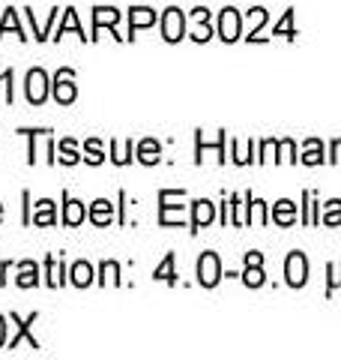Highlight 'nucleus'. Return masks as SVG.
I'll list each match as a JSON object with an SVG mask.
<instances>
[{
    "instance_id": "nucleus-9",
    "label": "nucleus",
    "mask_w": 341,
    "mask_h": 360,
    "mask_svg": "<svg viewBox=\"0 0 341 360\" xmlns=\"http://www.w3.org/2000/svg\"><path fill=\"white\" fill-rule=\"evenodd\" d=\"M156 25V13L150 6H132V13H129V33L135 39V30H141V27H153Z\"/></svg>"
},
{
    "instance_id": "nucleus-27",
    "label": "nucleus",
    "mask_w": 341,
    "mask_h": 360,
    "mask_svg": "<svg viewBox=\"0 0 341 360\" xmlns=\"http://www.w3.org/2000/svg\"><path fill=\"white\" fill-rule=\"evenodd\" d=\"M84 160H87L90 165H102V162H105V153H102L99 139H90V141L84 144Z\"/></svg>"
},
{
    "instance_id": "nucleus-30",
    "label": "nucleus",
    "mask_w": 341,
    "mask_h": 360,
    "mask_svg": "<svg viewBox=\"0 0 341 360\" xmlns=\"http://www.w3.org/2000/svg\"><path fill=\"white\" fill-rule=\"evenodd\" d=\"M248 21H252V33H248V39H255V33L267 25V9L264 6H255L252 13H248Z\"/></svg>"
},
{
    "instance_id": "nucleus-34",
    "label": "nucleus",
    "mask_w": 341,
    "mask_h": 360,
    "mask_svg": "<svg viewBox=\"0 0 341 360\" xmlns=\"http://www.w3.org/2000/svg\"><path fill=\"white\" fill-rule=\"evenodd\" d=\"M329 274H333V279H329V285H326V295L341 285V264H329Z\"/></svg>"
},
{
    "instance_id": "nucleus-17",
    "label": "nucleus",
    "mask_w": 341,
    "mask_h": 360,
    "mask_svg": "<svg viewBox=\"0 0 341 360\" xmlns=\"http://www.w3.org/2000/svg\"><path fill=\"white\" fill-rule=\"evenodd\" d=\"M302 162L305 165H321L323 162V141L321 139H309L302 144Z\"/></svg>"
},
{
    "instance_id": "nucleus-29",
    "label": "nucleus",
    "mask_w": 341,
    "mask_h": 360,
    "mask_svg": "<svg viewBox=\"0 0 341 360\" xmlns=\"http://www.w3.org/2000/svg\"><path fill=\"white\" fill-rule=\"evenodd\" d=\"M323 225H341V201L338 198H333L329 205L323 207V219H321Z\"/></svg>"
},
{
    "instance_id": "nucleus-39",
    "label": "nucleus",
    "mask_w": 341,
    "mask_h": 360,
    "mask_svg": "<svg viewBox=\"0 0 341 360\" xmlns=\"http://www.w3.org/2000/svg\"><path fill=\"white\" fill-rule=\"evenodd\" d=\"M0 219H4V205H0Z\"/></svg>"
},
{
    "instance_id": "nucleus-2",
    "label": "nucleus",
    "mask_w": 341,
    "mask_h": 360,
    "mask_svg": "<svg viewBox=\"0 0 341 360\" xmlns=\"http://www.w3.org/2000/svg\"><path fill=\"white\" fill-rule=\"evenodd\" d=\"M162 37H165V42H180L186 37V15H183V9H177V6L165 9V15H162Z\"/></svg>"
},
{
    "instance_id": "nucleus-10",
    "label": "nucleus",
    "mask_w": 341,
    "mask_h": 360,
    "mask_svg": "<svg viewBox=\"0 0 341 360\" xmlns=\"http://www.w3.org/2000/svg\"><path fill=\"white\" fill-rule=\"evenodd\" d=\"M30 222H33V225H39V229H45V225H54V222H57L54 201H51V198L36 201V207H33V213H30Z\"/></svg>"
},
{
    "instance_id": "nucleus-37",
    "label": "nucleus",
    "mask_w": 341,
    "mask_h": 360,
    "mask_svg": "<svg viewBox=\"0 0 341 360\" xmlns=\"http://www.w3.org/2000/svg\"><path fill=\"white\" fill-rule=\"evenodd\" d=\"M6 345V319L4 315H0V348Z\"/></svg>"
},
{
    "instance_id": "nucleus-28",
    "label": "nucleus",
    "mask_w": 341,
    "mask_h": 360,
    "mask_svg": "<svg viewBox=\"0 0 341 360\" xmlns=\"http://www.w3.org/2000/svg\"><path fill=\"white\" fill-rule=\"evenodd\" d=\"M243 283L248 288H260L267 283L264 279V264H252V267H246V274H243Z\"/></svg>"
},
{
    "instance_id": "nucleus-25",
    "label": "nucleus",
    "mask_w": 341,
    "mask_h": 360,
    "mask_svg": "<svg viewBox=\"0 0 341 360\" xmlns=\"http://www.w3.org/2000/svg\"><path fill=\"white\" fill-rule=\"evenodd\" d=\"M6 30H15V37H18V39H27V37H25V30H21V25H18L15 9H6V13H4V21H0V37H4Z\"/></svg>"
},
{
    "instance_id": "nucleus-19",
    "label": "nucleus",
    "mask_w": 341,
    "mask_h": 360,
    "mask_svg": "<svg viewBox=\"0 0 341 360\" xmlns=\"http://www.w3.org/2000/svg\"><path fill=\"white\" fill-rule=\"evenodd\" d=\"M159 153H162V148H159V141L156 139H144L138 144V160L144 165H156L159 162Z\"/></svg>"
},
{
    "instance_id": "nucleus-35",
    "label": "nucleus",
    "mask_w": 341,
    "mask_h": 360,
    "mask_svg": "<svg viewBox=\"0 0 341 360\" xmlns=\"http://www.w3.org/2000/svg\"><path fill=\"white\" fill-rule=\"evenodd\" d=\"M252 264H264V255L260 252H246V267H252Z\"/></svg>"
},
{
    "instance_id": "nucleus-23",
    "label": "nucleus",
    "mask_w": 341,
    "mask_h": 360,
    "mask_svg": "<svg viewBox=\"0 0 341 360\" xmlns=\"http://www.w3.org/2000/svg\"><path fill=\"white\" fill-rule=\"evenodd\" d=\"M45 270H48V285H51V288L63 285V262H60V258L48 255V262H45Z\"/></svg>"
},
{
    "instance_id": "nucleus-1",
    "label": "nucleus",
    "mask_w": 341,
    "mask_h": 360,
    "mask_svg": "<svg viewBox=\"0 0 341 360\" xmlns=\"http://www.w3.org/2000/svg\"><path fill=\"white\" fill-rule=\"evenodd\" d=\"M284 279H288L290 288H302L309 283V262H305L302 252H290L288 262H284Z\"/></svg>"
},
{
    "instance_id": "nucleus-14",
    "label": "nucleus",
    "mask_w": 341,
    "mask_h": 360,
    "mask_svg": "<svg viewBox=\"0 0 341 360\" xmlns=\"http://www.w3.org/2000/svg\"><path fill=\"white\" fill-rule=\"evenodd\" d=\"M18 288H33V285H39V267L36 262H21L18 264Z\"/></svg>"
},
{
    "instance_id": "nucleus-7",
    "label": "nucleus",
    "mask_w": 341,
    "mask_h": 360,
    "mask_svg": "<svg viewBox=\"0 0 341 360\" xmlns=\"http://www.w3.org/2000/svg\"><path fill=\"white\" fill-rule=\"evenodd\" d=\"M192 207H195V217H192V231L207 229V225L215 219V205H213V201H207V198H198Z\"/></svg>"
},
{
    "instance_id": "nucleus-15",
    "label": "nucleus",
    "mask_w": 341,
    "mask_h": 360,
    "mask_svg": "<svg viewBox=\"0 0 341 360\" xmlns=\"http://www.w3.org/2000/svg\"><path fill=\"white\" fill-rule=\"evenodd\" d=\"M114 219V205L108 198H99L93 201V207H90V222L93 225H108Z\"/></svg>"
},
{
    "instance_id": "nucleus-13",
    "label": "nucleus",
    "mask_w": 341,
    "mask_h": 360,
    "mask_svg": "<svg viewBox=\"0 0 341 360\" xmlns=\"http://www.w3.org/2000/svg\"><path fill=\"white\" fill-rule=\"evenodd\" d=\"M13 321L18 324V330H15V336H13V340H9V348H15L21 340H27V342H30V348H39V342H36V340H33V336H30V324L36 321V312H33L27 321H21L18 315H13Z\"/></svg>"
},
{
    "instance_id": "nucleus-6",
    "label": "nucleus",
    "mask_w": 341,
    "mask_h": 360,
    "mask_svg": "<svg viewBox=\"0 0 341 360\" xmlns=\"http://www.w3.org/2000/svg\"><path fill=\"white\" fill-rule=\"evenodd\" d=\"M27 99L33 105H42L48 99V75H45V70L27 72Z\"/></svg>"
},
{
    "instance_id": "nucleus-32",
    "label": "nucleus",
    "mask_w": 341,
    "mask_h": 360,
    "mask_svg": "<svg viewBox=\"0 0 341 360\" xmlns=\"http://www.w3.org/2000/svg\"><path fill=\"white\" fill-rule=\"evenodd\" d=\"M279 33H284V37H293V9H288L281 18V25H276V37Z\"/></svg>"
},
{
    "instance_id": "nucleus-12",
    "label": "nucleus",
    "mask_w": 341,
    "mask_h": 360,
    "mask_svg": "<svg viewBox=\"0 0 341 360\" xmlns=\"http://www.w3.org/2000/svg\"><path fill=\"white\" fill-rule=\"evenodd\" d=\"M272 222L281 225V229H288V225L297 222V205L288 198H281L279 205H272Z\"/></svg>"
},
{
    "instance_id": "nucleus-36",
    "label": "nucleus",
    "mask_w": 341,
    "mask_h": 360,
    "mask_svg": "<svg viewBox=\"0 0 341 360\" xmlns=\"http://www.w3.org/2000/svg\"><path fill=\"white\" fill-rule=\"evenodd\" d=\"M329 162H341V139L333 141V156H329Z\"/></svg>"
},
{
    "instance_id": "nucleus-33",
    "label": "nucleus",
    "mask_w": 341,
    "mask_h": 360,
    "mask_svg": "<svg viewBox=\"0 0 341 360\" xmlns=\"http://www.w3.org/2000/svg\"><path fill=\"white\" fill-rule=\"evenodd\" d=\"M279 148H281V153H284V156H281L284 162H297V160H300V156H297V148H293V141H290V139H284Z\"/></svg>"
},
{
    "instance_id": "nucleus-5",
    "label": "nucleus",
    "mask_w": 341,
    "mask_h": 360,
    "mask_svg": "<svg viewBox=\"0 0 341 360\" xmlns=\"http://www.w3.org/2000/svg\"><path fill=\"white\" fill-rule=\"evenodd\" d=\"M240 33H243V18H240V13H236L234 6L222 9V15H219V37H222L225 42H236V39H240Z\"/></svg>"
},
{
    "instance_id": "nucleus-21",
    "label": "nucleus",
    "mask_w": 341,
    "mask_h": 360,
    "mask_svg": "<svg viewBox=\"0 0 341 360\" xmlns=\"http://www.w3.org/2000/svg\"><path fill=\"white\" fill-rule=\"evenodd\" d=\"M267 205H264V201H260V198H252V195H248V222H252V225H267Z\"/></svg>"
},
{
    "instance_id": "nucleus-18",
    "label": "nucleus",
    "mask_w": 341,
    "mask_h": 360,
    "mask_svg": "<svg viewBox=\"0 0 341 360\" xmlns=\"http://www.w3.org/2000/svg\"><path fill=\"white\" fill-rule=\"evenodd\" d=\"M69 276H72V285L87 288L90 283H93V267H90L87 262H75L72 270H69Z\"/></svg>"
},
{
    "instance_id": "nucleus-31",
    "label": "nucleus",
    "mask_w": 341,
    "mask_h": 360,
    "mask_svg": "<svg viewBox=\"0 0 341 360\" xmlns=\"http://www.w3.org/2000/svg\"><path fill=\"white\" fill-rule=\"evenodd\" d=\"M102 283L120 285V264L117 262H105V264H102Z\"/></svg>"
},
{
    "instance_id": "nucleus-4",
    "label": "nucleus",
    "mask_w": 341,
    "mask_h": 360,
    "mask_svg": "<svg viewBox=\"0 0 341 360\" xmlns=\"http://www.w3.org/2000/svg\"><path fill=\"white\" fill-rule=\"evenodd\" d=\"M51 90H54V99L60 105H72L75 96H78V90H75V72L72 70H60V72H57V78H54Z\"/></svg>"
},
{
    "instance_id": "nucleus-11",
    "label": "nucleus",
    "mask_w": 341,
    "mask_h": 360,
    "mask_svg": "<svg viewBox=\"0 0 341 360\" xmlns=\"http://www.w3.org/2000/svg\"><path fill=\"white\" fill-rule=\"evenodd\" d=\"M117 21H120V13H117L114 6H96V9H93V37H90V39H99L96 33H99L102 27H114Z\"/></svg>"
},
{
    "instance_id": "nucleus-24",
    "label": "nucleus",
    "mask_w": 341,
    "mask_h": 360,
    "mask_svg": "<svg viewBox=\"0 0 341 360\" xmlns=\"http://www.w3.org/2000/svg\"><path fill=\"white\" fill-rule=\"evenodd\" d=\"M156 279H162V283H170V285H174L177 283V274H174V255H165V262L162 264H159L156 267V274H153Z\"/></svg>"
},
{
    "instance_id": "nucleus-26",
    "label": "nucleus",
    "mask_w": 341,
    "mask_h": 360,
    "mask_svg": "<svg viewBox=\"0 0 341 360\" xmlns=\"http://www.w3.org/2000/svg\"><path fill=\"white\" fill-rule=\"evenodd\" d=\"M135 150V144L132 141H123V144H117V141H111V156H114V162L117 165H126L129 160H132V153Z\"/></svg>"
},
{
    "instance_id": "nucleus-38",
    "label": "nucleus",
    "mask_w": 341,
    "mask_h": 360,
    "mask_svg": "<svg viewBox=\"0 0 341 360\" xmlns=\"http://www.w3.org/2000/svg\"><path fill=\"white\" fill-rule=\"evenodd\" d=\"M6 270H9V264L4 262V264H0V285H4V274H6Z\"/></svg>"
},
{
    "instance_id": "nucleus-16",
    "label": "nucleus",
    "mask_w": 341,
    "mask_h": 360,
    "mask_svg": "<svg viewBox=\"0 0 341 360\" xmlns=\"http://www.w3.org/2000/svg\"><path fill=\"white\" fill-rule=\"evenodd\" d=\"M84 219H87V207L81 205V201H75V198L66 201V205H63V222L75 229V225H81Z\"/></svg>"
},
{
    "instance_id": "nucleus-20",
    "label": "nucleus",
    "mask_w": 341,
    "mask_h": 360,
    "mask_svg": "<svg viewBox=\"0 0 341 360\" xmlns=\"http://www.w3.org/2000/svg\"><path fill=\"white\" fill-rule=\"evenodd\" d=\"M66 30H72L78 39H81V42H87V37H84L81 25H78V13H75V9H66V18H63L60 30H57V39H63V33H66Z\"/></svg>"
},
{
    "instance_id": "nucleus-3",
    "label": "nucleus",
    "mask_w": 341,
    "mask_h": 360,
    "mask_svg": "<svg viewBox=\"0 0 341 360\" xmlns=\"http://www.w3.org/2000/svg\"><path fill=\"white\" fill-rule=\"evenodd\" d=\"M219 279H222V262H219V255H215V252H203L198 258V283L203 288H213V285H219Z\"/></svg>"
},
{
    "instance_id": "nucleus-22",
    "label": "nucleus",
    "mask_w": 341,
    "mask_h": 360,
    "mask_svg": "<svg viewBox=\"0 0 341 360\" xmlns=\"http://www.w3.org/2000/svg\"><path fill=\"white\" fill-rule=\"evenodd\" d=\"M57 153H60L57 160H60L63 165H75L78 160H81V156H78V150H75V141H72V139H63L60 144H57Z\"/></svg>"
},
{
    "instance_id": "nucleus-8",
    "label": "nucleus",
    "mask_w": 341,
    "mask_h": 360,
    "mask_svg": "<svg viewBox=\"0 0 341 360\" xmlns=\"http://www.w3.org/2000/svg\"><path fill=\"white\" fill-rule=\"evenodd\" d=\"M192 21H195V27H192V39H195V42H207L213 37V30H210V13L203 6L192 9Z\"/></svg>"
}]
</instances>
